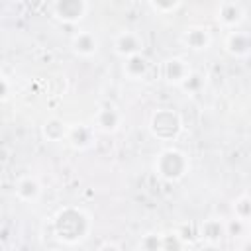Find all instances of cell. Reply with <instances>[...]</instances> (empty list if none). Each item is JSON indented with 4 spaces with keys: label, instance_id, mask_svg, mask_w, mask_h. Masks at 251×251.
<instances>
[{
    "label": "cell",
    "instance_id": "cell-18",
    "mask_svg": "<svg viewBox=\"0 0 251 251\" xmlns=\"http://www.w3.org/2000/svg\"><path fill=\"white\" fill-rule=\"evenodd\" d=\"M139 247H143V249H151V251H155V249H163V235H161V233H147V235L141 239Z\"/></svg>",
    "mask_w": 251,
    "mask_h": 251
},
{
    "label": "cell",
    "instance_id": "cell-15",
    "mask_svg": "<svg viewBox=\"0 0 251 251\" xmlns=\"http://www.w3.org/2000/svg\"><path fill=\"white\" fill-rule=\"evenodd\" d=\"M69 129L71 127H67V124L63 120H59V118H51V120H47L43 124V135L49 141H61V139H65L69 135Z\"/></svg>",
    "mask_w": 251,
    "mask_h": 251
},
{
    "label": "cell",
    "instance_id": "cell-14",
    "mask_svg": "<svg viewBox=\"0 0 251 251\" xmlns=\"http://www.w3.org/2000/svg\"><path fill=\"white\" fill-rule=\"evenodd\" d=\"M73 49L75 53H78L80 57H90L96 53L98 49V39L94 37V33L90 31H80L78 35L73 37Z\"/></svg>",
    "mask_w": 251,
    "mask_h": 251
},
{
    "label": "cell",
    "instance_id": "cell-16",
    "mask_svg": "<svg viewBox=\"0 0 251 251\" xmlns=\"http://www.w3.org/2000/svg\"><path fill=\"white\" fill-rule=\"evenodd\" d=\"M226 233H227L226 224H222V222L216 220V218L206 220V222L202 224V231H200V235H202L204 239H210V241H220Z\"/></svg>",
    "mask_w": 251,
    "mask_h": 251
},
{
    "label": "cell",
    "instance_id": "cell-1",
    "mask_svg": "<svg viewBox=\"0 0 251 251\" xmlns=\"http://www.w3.org/2000/svg\"><path fill=\"white\" fill-rule=\"evenodd\" d=\"M88 229H90V220L78 208H65L55 218V233L65 243H76L84 239Z\"/></svg>",
    "mask_w": 251,
    "mask_h": 251
},
{
    "label": "cell",
    "instance_id": "cell-2",
    "mask_svg": "<svg viewBox=\"0 0 251 251\" xmlns=\"http://www.w3.org/2000/svg\"><path fill=\"white\" fill-rule=\"evenodd\" d=\"M186 169H188V159L182 151L175 149V147H169V149H163L159 155H157V161H155V173L165 178V180H178L186 175Z\"/></svg>",
    "mask_w": 251,
    "mask_h": 251
},
{
    "label": "cell",
    "instance_id": "cell-12",
    "mask_svg": "<svg viewBox=\"0 0 251 251\" xmlns=\"http://www.w3.org/2000/svg\"><path fill=\"white\" fill-rule=\"evenodd\" d=\"M67 139H69V143L75 149H86L94 141V127L84 126V124H78V126H75V127L69 129Z\"/></svg>",
    "mask_w": 251,
    "mask_h": 251
},
{
    "label": "cell",
    "instance_id": "cell-9",
    "mask_svg": "<svg viewBox=\"0 0 251 251\" xmlns=\"http://www.w3.org/2000/svg\"><path fill=\"white\" fill-rule=\"evenodd\" d=\"M226 49L233 57H245L251 53V37L243 31H229L226 37Z\"/></svg>",
    "mask_w": 251,
    "mask_h": 251
},
{
    "label": "cell",
    "instance_id": "cell-17",
    "mask_svg": "<svg viewBox=\"0 0 251 251\" xmlns=\"http://www.w3.org/2000/svg\"><path fill=\"white\" fill-rule=\"evenodd\" d=\"M233 210H235V216L241 218V220H249L251 218V196L243 194L235 200L233 204Z\"/></svg>",
    "mask_w": 251,
    "mask_h": 251
},
{
    "label": "cell",
    "instance_id": "cell-19",
    "mask_svg": "<svg viewBox=\"0 0 251 251\" xmlns=\"http://www.w3.org/2000/svg\"><path fill=\"white\" fill-rule=\"evenodd\" d=\"M149 2H151V6H153L157 12L169 14V12H175V10L180 6L182 0H149Z\"/></svg>",
    "mask_w": 251,
    "mask_h": 251
},
{
    "label": "cell",
    "instance_id": "cell-13",
    "mask_svg": "<svg viewBox=\"0 0 251 251\" xmlns=\"http://www.w3.org/2000/svg\"><path fill=\"white\" fill-rule=\"evenodd\" d=\"M16 194L24 202H35L39 198V194H41V184L33 176H24L16 184Z\"/></svg>",
    "mask_w": 251,
    "mask_h": 251
},
{
    "label": "cell",
    "instance_id": "cell-4",
    "mask_svg": "<svg viewBox=\"0 0 251 251\" xmlns=\"http://www.w3.org/2000/svg\"><path fill=\"white\" fill-rule=\"evenodd\" d=\"M86 14L84 0H55V16L67 24H75L82 20Z\"/></svg>",
    "mask_w": 251,
    "mask_h": 251
},
{
    "label": "cell",
    "instance_id": "cell-20",
    "mask_svg": "<svg viewBox=\"0 0 251 251\" xmlns=\"http://www.w3.org/2000/svg\"><path fill=\"white\" fill-rule=\"evenodd\" d=\"M204 84V80H202V76L198 75V73H190L188 75V78L180 84L184 90H188V92H196V90H200V86Z\"/></svg>",
    "mask_w": 251,
    "mask_h": 251
},
{
    "label": "cell",
    "instance_id": "cell-7",
    "mask_svg": "<svg viewBox=\"0 0 251 251\" xmlns=\"http://www.w3.org/2000/svg\"><path fill=\"white\" fill-rule=\"evenodd\" d=\"M141 47H143V41H141V37L135 31H122L114 39V49L124 59L131 57L135 53H141Z\"/></svg>",
    "mask_w": 251,
    "mask_h": 251
},
{
    "label": "cell",
    "instance_id": "cell-10",
    "mask_svg": "<svg viewBox=\"0 0 251 251\" xmlns=\"http://www.w3.org/2000/svg\"><path fill=\"white\" fill-rule=\"evenodd\" d=\"M218 22L224 27H237L243 22V8L235 2H224L218 10Z\"/></svg>",
    "mask_w": 251,
    "mask_h": 251
},
{
    "label": "cell",
    "instance_id": "cell-5",
    "mask_svg": "<svg viewBox=\"0 0 251 251\" xmlns=\"http://www.w3.org/2000/svg\"><path fill=\"white\" fill-rule=\"evenodd\" d=\"M122 124V114L116 106L108 104V106H102L96 116H94V127L104 131V133H114Z\"/></svg>",
    "mask_w": 251,
    "mask_h": 251
},
{
    "label": "cell",
    "instance_id": "cell-8",
    "mask_svg": "<svg viewBox=\"0 0 251 251\" xmlns=\"http://www.w3.org/2000/svg\"><path fill=\"white\" fill-rule=\"evenodd\" d=\"M212 41V35L206 27L202 25H194V27H188L184 33H182V43L192 49V51H202V49H208Z\"/></svg>",
    "mask_w": 251,
    "mask_h": 251
},
{
    "label": "cell",
    "instance_id": "cell-3",
    "mask_svg": "<svg viewBox=\"0 0 251 251\" xmlns=\"http://www.w3.org/2000/svg\"><path fill=\"white\" fill-rule=\"evenodd\" d=\"M149 129L155 137L159 139H175L180 129H182V120L180 116L175 112V110H157L153 116H151V124H149Z\"/></svg>",
    "mask_w": 251,
    "mask_h": 251
},
{
    "label": "cell",
    "instance_id": "cell-11",
    "mask_svg": "<svg viewBox=\"0 0 251 251\" xmlns=\"http://www.w3.org/2000/svg\"><path fill=\"white\" fill-rule=\"evenodd\" d=\"M149 71V59L141 53H135L131 57H126V63H124V73L127 78L131 80H139L141 76H145Z\"/></svg>",
    "mask_w": 251,
    "mask_h": 251
},
{
    "label": "cell",
    "instance_id": "cell-6",
    "mask_svg": "<svg viewBox=\"0 0 251 251\" xmlns=\"http://www.w3.org/2000/svg\"><path fill=\"white\" fill-rule=\"evenodd\" d=\"M192 71H190V65L184 61V59H180V57H171V59H167L165 61V65H163V76L171 82V84H182L186 78H188V75H190Z\"/></svg>",
    "mask_w": 251,
    "mask_h": 251
}]
</instances>
